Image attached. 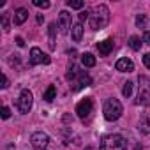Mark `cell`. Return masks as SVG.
<instances>
[{"instance_id":"1","label":"cell","mask_w":150,"mask_h":150,"mask_svg":"<svg viewBox=\"0 0 150 150\" xmlns=\"http://www.w3.org/2000/svg\"><path fill=\"white\" fill-rule=\"evenodd\" d=\"M110 23V9L106 6H96L92 16H90V27L92 30H103Z\"/></svg>"},{"instance_id":"2","label":"cell","mask_w":150,"mask_h":150,"mask_svg":"<svg viewBox=\"0 0 150 150\" xmlns=\"http://www.w3.org/2000/svg\"><path fill=\"white\" fill-rule=\"evenodd\" d=\"M99 150H127V141L120 134H108L101 139Z\"/></svg>"},{"instance_id":"3","label":"cell","mask_w":150,"mask_h":150,"mask_svg":"<svg viewBox=\"0 0 150 150\" xmlns=\"http://www.w3.org/2000/svg\"><path fill=\"white\" fill-rule=\"evenodd\" d=\"M122 111H124V108H122V104H120L118 99L113 97V99H108V101L104 103L103 113H104V118H106L108 122H115V120H118L120 115H122Z\"/></svg>"},{"instance_id":"4","label":"cell","mask_w":150,"mask_h":150,"mask_svg":"<svg viewBox=\"0 0 150 150\" xmlns=\"http://www.w3.org/2000/svg\"><path fill=\"white\" fill-rule=\"evenodd\" d=\"M32 104H34V96H32V92H30L28 88H23L21 94H20V99H18V103H16L18 110H20L21 113H28V111L32 110Z\"/></svg>"},{"instance_id":"5","label":"cell","mask_w":150,"mask_h":150,"mask_svg":"<svg viewBox=\"0 0 150 150\" xmlns=\"http://www.w3.org/2000/svg\"><path fill=\"white\" fill-rule=\"evenodd\" d=\"M138 104H150V80L146 76H139V96H138Z\"/></svg>"},{"instance_id":"6","label":"cell","mask_w":150,"mask_h":150,"mask_svg":"<svg viewBox=\"0 0 150 150\" xmlns=\"http://www.w3.org/2000/svg\"><path fill=\"white\" fill-rule=\"evenodd\" d=\"M30 143L35 150H48L50 146V136L46 132H34L30 136Z\"/></svg>"},{"instance_id":"7","label":"cell","mask_w":150,"mask_h":150,"mask_svg":"<svg viewBox=\"0 0 150 150\" xmlns=\"http://www.w3.org/2000/svg\"><path fill=\"white\" fill-rule=\"evenodd\" d=\"M50 62H51V58H50L46 53H42L39 48H32V50H30V64H32V65H37V64L48 65Z\"/></svg>"},{"instance_id":"8","label":"cell","mask_w":150,"mask_h":150,"mask_svg":"<svg viewBox=\"0 0 150 150\" xmlns=\"http://www.w3.org/2000/svg\"><path fill=\"white\" fill-rule=\"evenodd\" d=\"M92 106H94V103H92L90 97H85L83 101H80V103L76 104V113H78V117H80V118H87V117L92 113Z\"/></svg>"},{"instance_id":"9","label":"cell","mask_w":150,"mask_h":150,"mask_svg":"<svg viewBox=\"0 0 150 150\" xmlns=\"http://www.w3.org/2000/svg\"><path fill=\"white\" fill-rule=\"evenodd\" d=\"M58 27L62 28V34L69 32V28H71V14L67 11H60V14H58Z\"/></svg>"},{"instance_id":"10","label":"cell","mask_w":150,"mask_h":150,"mask_svg":"<svg viewBox=\"0 0 150 150\" xmlns=\"http://www.w3.org/2000/svg\"><path fill=\"white\" fill-rule=\"evenodd\" d=\"M115 67H117V71H120V72H132V71H134V64H132V60H129V58H118L117 64H115Z\"/></svg>"},{"instance_id":"11","label":"cell","mask_w":150,"mask_h":150,"mask_svg":"<svg viewBox=\"0 0 150 150\" xmlns=\"http://www.w3.org/2000/svg\"><path fill=\"white\" fill-rule=\"evenodd\" d=\"M97 50H99V53H101L103 57L110 55L111 50H113V39H104V41L97 42Z\"/></svg>"},{"instance_id":"12","label":"cell","mask_w":150,"mask_h":150,"mask_svg":"<svg viewBox=\"0 0 150 150\" xmlns=\"http://www.w3.org/2000/svg\"><path fill=\"white\" fill-rule=\"evenodd\" d=\"M27 18H28V9H25V7L16 9V13H14V23L16 25H23L27 21Z\"/></svg>"},{"instance_id":"13","label":"cell","mask_w":150,"mask_h":150,"mask_svg":"<svg viewBox=\"0 0 150 150\" xmlns=\"http://www.w3.org/2000/svg\"><path fill=\"white\" fill-rule=\"evenodd\" d=\"M48 37H50V41H48V46H50V50H55L57 48V25L55 23H51L50 27H48Z\"/></svg>"},{"instance_id":"14","label":"cell","mask_w":150,"mask_h":150,"mask_svg":"<svg viewBox=\"0 0 150 150\" xmlns=\"http://www.w3.org/2000/svg\"><path fill=\"white\" fill-rule=\"evenodd\" d=\"M71 35H72V39L76 41V42H80L81 37H83V25L81 23H74L72 30H71Z\"/></svg>"},{"instance_id":"15","label":"cell","mask_w":150,"mask_h":150,"mask_svg":"<svg viewBox=\"0 0 150 150\" xmlns=\"http://www.w3.org/2000/svg\"><path fill=\"white\" fill-rule=\"evenodd\" d=\"M81 62H83L85 67H94L96 65V57L92 53H85V55H81Z\"/></svg>"},{"instance_id":"16","label":"cell","mask_w":150,"mask_h":150,"mask_svg":"<svg viewBox=\"0 0 150 150\" xmlns=\"http://www.w3.org/2000/svg\"><path fill=\"white\" fill-rule=\"evenodd\" d=\"M55 97H57V88H55L53 85H50V87L46 88V92H44L42 99H44V101H48V103H51V101H53Z\"/></svg>"},{"instance_id":"17","label":"cell","mask_w":150,"mask_h":150,"mask_svg":"<svg viewBox=\"0 0 150 150\" xmlns=\"http://www.w3.org/2000/svg\"><path fill=\"white\" fill-rule=\"evenodd\" d=\"M78 83H80V87H88V85H92V78L88 76L87 72H80V76H78Z\"/></svg>"},{"instance_id":"18","label":"cell","mask_w":150,"mask_h":150,"mask_svg":"<svg viewBox=\"0 0 150 150\" xmlns=\"http://www.w3.org/2000/svg\"><path fill=\"white\" fill-rule=\"evenodd\" d=\"M129 46H131V50L138 51V50L141 48V39H139V37H136V35H132V37L129 39Z\"/></svg>"},{"instance_id":"19","label":"cell","mask_w":150,"mask_h":150,"mask_svg":"<svg viewBox=\"0 0 150 150\" xmlns=\"http://www.w3.org/2000/svg\"><path fill=\"white\" fill-rule=\"evenodd\" d=\"M2 28H4V32H9V30H11V23H9V13H4V14H2Z\"/></svg>"},{"instance_id":"20","label":"cell","mask_w":150,"mask_h":150,"mask_svg":"<svg viewBox=\"0 0 150 150\" xmlns=\"http://www.w3.org/2000/svg\"><path fill=\"white\" fill-rule=\"evenodd\" d=\"M122 94H124V97H131V96H132V81H127V83H124Z\"/></svg>"},{"instance_id":"21","label":"cell","mask_w":150,"mask_h":150,"mask_svg":"<svg viewBox=\"0 0 150 150\" xmlns=\"http://www.w3.org/2000/svg\"><path fill=\"white\" fill-rule=\"evenodd\" d=\"M67 6L71 9H81L83 7V2H81V0H67Z\"/></svg>"},{"instance_id":"22","label":"cell","mask_w":150,"mask_h":150,"mask_svg":"<svg viewBox=\"0 0 150 150\" xmlns=\"http://www.w3.org/2000/svg\"><path fill=\"white\" fill-rule=\"evenodd\" d=\"M139 129H141L143 132H146V134H148V132H150V120H148V118H143V120H141V124H139Z\"/></svg>"},{"instance_id":"23","label":"cell","mask_w":150,"mask_h":150,"mask_svg":"<svg viewBox=\"0 0 150 150\" xmlns=\"http://www.w3.org/2000/svg\"><path fill=\"white\" fill-rule=\"evenodd\" d=\"M34 6L35 7H41V9H48L50 7V2H48V0H34Z\"/></svg>"},{"instance_id":"24","label":"cell","mask_w":150,"mask_h":150,"mask_svg":"<svg viewBox=\"0 0 150 150\" xmlns=\"http://www.w3.org/2000/svg\"><path fill=\"white\" fill-rule=\"evenodd\" d=\"M136 25L141 27V28L145 27V16H143V14H138V18H136Z\"/></svg>"},{"instance_id":"25","label":"cell","mask_w":150,"mask_h":150,"mask_svg":"<svg viewBox=\"0 0 150 150\" xmlns=\"http://www.w3.org/2000/svg\"><path fill=\"white\" fill-rule=\"evenodd\" d=\"M9 117H11V110H9L7 106H4V108H2V118H4V120H7Z\"/></svg>"},{"instance_id":"26","label":"cell","mask_w":150,"mask_h":150,"mask_svg":"<svg viewBox=\"0 0 150 150\" xmlns=\"http://www.w3.org/2000/svg\"><path fill=\"white\" fill-rule=\"evenodd\" d=\"M7 87H9V80L6 74H2V88H7Z\"/></svg>"},{"instance_id":"27","label":"cell","mask_w":150,"mask_h":150,"mask_svg":"<svg viewBox=\"0 0 150 150\" xmlns=\"http://www.w3.org/2000/svg\"><path fill=\"white\" fill-rule=\"evenodd\" d=\"M88 18H90V16H88L87 11H81V13H80V21H85V20H88Z\"/></svg>"},{"instance_id":"28","label":"cell","mask_w":150,"mask_h":150,"mask_svg":"<svg viewBox=\"0 0 150 150\" xmlns=\"http://www.w3.org/2000/svg\"><path fill=\"white\" fill-rule=\"evenodd\" d=\"M143 64H145V65L150 69V53H146V55L143 57Z\"/></svg>"},{"instance_id":"29","label":"cell","mask_w":150,"mask_h":150,"mask_svg":"<svg viewBox=\"0 0 150 150\" xmlns=\"http://www.w3.org/2000/svg\"><path fill=\"white\" fill-rule=\"evenodd\" d=\"M16 44H18L20 48H23V46H25V41H23V37H16Z\"/></svg>"},{"instance_id":"30","label":"cell","mask_w":150,"mask_h":150,"mask_svg":"<svg viewBox=\"0 0 150 150\" xmlns=\"http://www.w3.org/2000/svg\"><path fill=\"white\" fill-rule=\"evenodd\" d=\"M143 41H145L146 44H150V30H148V32H145V35H143Z\"/></svg>"}]
</instances>
